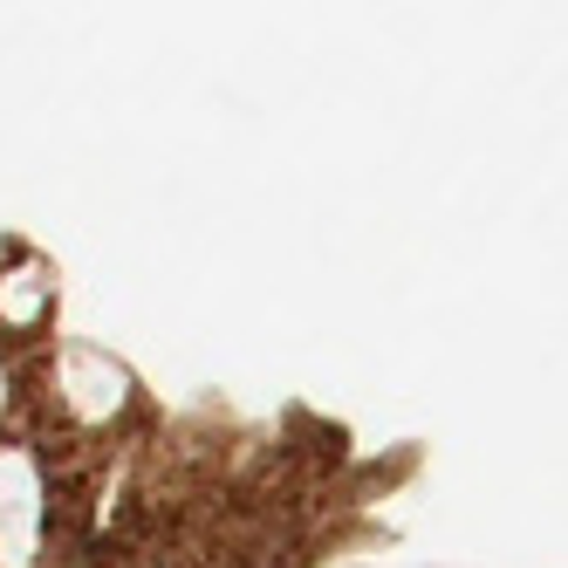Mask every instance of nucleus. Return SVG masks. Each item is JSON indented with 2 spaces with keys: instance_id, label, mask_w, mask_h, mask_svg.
Here are the masks:
<instances>
[]
</instances>
